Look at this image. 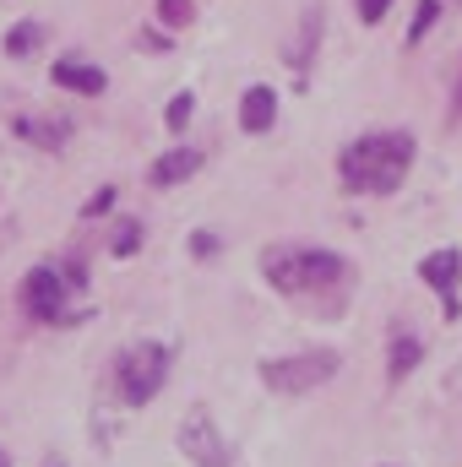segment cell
I'll use <instances>...</instances> for the list:
<instances>
[{
	"instance_id": "cell-1",
	"label": "cell",
	"mask_w": 462,
	"mask_h": 467,
	"mask_svg": "<svg viewBox=\"0 0 462 467\" xmlns=\"http://www.w3.org/2000/svg\"><path fill=\"white\" fill-rule=\"evenodd\" d=\"M414 169V136L408 130H370L348 141L338 158V180L353 196H392Z\"/></svg>"
},
{
	"instance_id": "cell-2",
	"label": "cell",
	"mask_w": 462,
	"mask_h": 467,
	"mask_svg": "<svg viewBox=\"0 0 462 467\" xmlns=\"http://www.w3.org/2000/svg\"><path fill=\"white\" fill-rule=\"evenodd\" d=\"M261 272L278 294H316L348 277V261L332 250H305V244H278L261 255Z\"/></svg>"
},
{
	"instance_id": "cell-3",
	"label": "cell",
	"mask_w": 462,
	"mask_h": 467,
	"mask_svg": "<svg viewBox=\"0 0 462 467\" xmlns=\"http://www.w3.org/2000/svg\"><path fill=\"white\" fill-rule=\"evenodd\" d=\"M338 353L332 348H310V353H289V358H267L261 364V386L267 391H283V397H305L316 386H327L338 375Z\"/></svg>"
},
{
	"instance_id": "cell-4",
	"label": "cell",
	"mask_w": 462,
	"mask_h": 467,
	"mask_svg": "<svg viewBox=\"0 0 462 467\" xmlns=\"http://www.w3.org/2000/svg\"><path fill=\"white\" fill-rule=\"evenodd\" d=\"M169 380V348L163 343H136V348L120 353L115 364V386L125 397V408H147Z\"/></svg>"
},
{
	"instance_id": "cell-5",
	"label": "cell",
	"mask_w": 462,
	"mask_h": 467,
	"mask_svg": "<svg viewBox=\"0 0 462 467\" xmlns=\"http://www.w3.org/2000/svg\"><path fill=\"white\" fill-rule=\"evenodd\" d=\"M66 294H71V277L55 272V266H33L22 277V310L44 327H60L66 321Z\"/></svg>"
},
{
	"instance_id": "cell-6",
	"label": "cell",
	"mask_w": 462,
	"mask_h": 467,
	"mask_svg": "<svg viewBox=\"0 0 462 467\" xmlns=\"http://www.w3.org/2000/svg\"><path fill=\"white\" fill-rule=\"evenodd\" d=\"M180 451L196 467H229L234 462L229 441H224V430L213 424L207 408H191V413H185V424H180Z\"/></svg>"
},
{
	"instance_id": "cell-7",
	"label": "cell",
	"mask_w": 462,
	"mask_h": 467,
	"mask_svg": "<svg viewBox=\"0 0 462 467\" xmlns=\"http://www.w3.org/2000/svg\"><path fill=\"white\" fill-rule=\"evenodd\" d=\"M419 277L446 299V316H457V283H462V255L457 250H436L419 261Z\"/></svg>"
},
{
	"instance_id": "cell-8",
	"label": "cell",
	"mask_w": 462,
	"mask_h": 467,
	"mask_svg": "<svg viewBox=\"0 0 462 467\" xmlns=\"http://www.w3.org/2000/svg\"><path fill=\"white\" fill-rule=\"evenodd\" d=\"M55 88H66V93H82V99H99L104 88H110V77L93 66V60H82V55H66V60H55Z\"/></svg>"
},
{
	"instance_id": "cell-9",
	"label": "cell",
	"mask_w": 462,
	"mask_h": 467,
	"mask_svg": "<svg viewBox=\"0 0 462 467\" xmlns=\"http://www.w3.org/2000/svg\"><path fill=\"white\" fill-rule=\"evenodd\" d=\"M196 169H202V152H196V147H169V152L147 169V180H152L158 191H169V185H185Z\"/></svg>"
},
{
	"instance_id": "cell-10",
	"label": "cell",
	"mask_w": 462,
	"mask_h": 467,
	"mask_svg": "<svg viewBox=\"0 0 462 467\" xmlns=\"http://www.w3.org/2000/svg\"><path fill=\"white\" fill-rule=\"evenodd\" d=\"M272 119H278V93H272V88H250V93L239 99V125H245L250 136L272 130Z\"/></svg>"
},
{
	"instance_id": "cell-11",
	"label": "cell",
	"mask_w": 462,
	"mask_h": 467,
	"mask_svg": "<svg viewBox=\"0 0 462 467\" xmlns=\"http://www.w3.org/2000/svg\"><path fill=\"white\" fill-rule=\"evenodd\" d=\"M16 130H22L27 141H38L44 152H60V147H66V136H71V119H22Z\"/></svg>"
},
{
	"instance_id": "cell-12",
	"label": "cell",
	"mask_w": 462,
	"mask_h": 467,
	"mask_svg": "<svg viewBox=\"0 0 462 467\" xmlns=\"http://www.w3.org/2000/svg\"><path fill=\"white\" fill-rule=\"evenodd\" d=\"M38 44H44V27H38V22H16V27L5 33V55H11V60H27Z\"/></svg>"
},
{
	"instance_id": "cell-13",
	"label": "cell",
	"mask_w": 462,
	"mask_h": 467,
	"mask_svg": "<svg viewBox=\"0 0 462 467\" xmlns=\"http://www.w3.org/2000/svg\"><path fill=\"white\" fill-rule=\"evenodd\" d=\"M419 358H425V348H419L414 337H397V343H392V380H408V375L419 369Z\"/></svg>"
},
{
	"instance_id": "cell-14",
	"label": "cell",
	"mask_w": 462,
	"mask_h": 467,
	"mask_svg": "<svg viewBox=\"0 0 462 467\" xmlns=\"http://www.w3.org/2000/svg\"><path fill=\"white\" fill-rule=\"evenodd\" d=\"M191 16H196L191 0H158V22L163 27H191Z\"/></svg>"
},
{
	"instance_id": "cell-15",
	"label": "cell",
	"mask_w": 462,
	"mask_h": 467,
	"mask_svg": "<svg viewBox=\"0 0 462 467\" xmlns=\"http://www.w3.org/2000/svg\"><path fill=\"white\" fill-rule=\"evenodd\" d=\"M436 16H441V0H419V11H414V27H408V44H419V38L436 27Z\"/></svg>"
},
{
	"instance_id": "cell-16",
	"label": "cell",
	"mask_w": 462,
	"mask_h": 467,
	"mask_svg": "<svg viewBox=\"0 0 462 467\" xmlns=\"http://www.w3.org/2000/svg\"><path fill=\"white\" fill-rule=\"evenodd\" d=\"M191 109H196V99H191V93H174V99H169V109H163L169 130H185V125H191Z\"/></svg>"
},
{
	"instance_id": "cell-17",
	"label": "cell",
	"mask_w": 462,
	"mask_h": 467,
	"mask_svg": "<svg viewBox=\"0 0 462 467\" xmlns=\"http://www.w3.org/2000/svg\"><path fill=\"white\" fill-rule=\"evenodd\" d=\"M136 244H142V223H120L115 229V255H136Z\"/></svg>"
},
{
	"instance_id": "cell-18",
	"label": "cell",
	"mask_w": 462,
	"mask_h": 467,
	"mask_svg": "<svg viewBox=\"0 0 462 467\" xmlns=\"http://www.w3.org/2000/svg\"><path fill=\"white\" fill-rule=\"evenodd\" d=\"M110 207H115V185H104V191L82 207V218H99V213H110Z\"/></svg>"
},
{
	"instance_id": "cell-19",
	"label": "cell",
	"mask_w": 462,
	"mask_h": 467,
	"mask_svg": "<svg viewBox=\"0 0 462 467\" xmlns=\"http://www.w3.org/2000/svg\"><path fill=\"white\" fill-rule=\"evenodd\" d=\"M386 11H392V0H359V22H370V27H375Z\"/></svg>"
},
{
	"instance_id": "cell-20",
	"label": "cell",
	"mask_w": 462,
	"mask_h": 467,
	"mask_svg": "<svg viewBox=\"0 0 462 467\" xmlns=\"http://www.w3.org/2000/svg\"><path fill=\"white\" fill-rule=\"evenodd\" d=\"M457 115H462V82H457Z\"/></svg>"
},
{
	"instance_id": "cell-21",
	"label": "cell",
	"mask_w": 462,
	"mask_h": 467,
	"mask_svg": "<svg viewBox=\"0 0 462 467\" xmlns=\"http://www.w3.org/2000/svg\"><path fill=\"white\" fill-rule=\"evenodd\" d=\"M0 467H11V457H5V451H0Z\"/></svg>"
}]
</instances>
